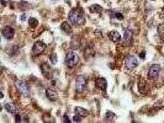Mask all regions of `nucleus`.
Instances as JSON below:
<instances>
[{
	"mask_svg": "<svg viewBox=\"0 0 164 123\" xmlns=\"http://www.w3.org/2000/svg\"><path fill=\"white\" fill-rule=\"evenodd\" d=\"M69 21L73 23V25H77V26H83L84 23H85V17H84V15L83 13H81L80 10H78V9H73V10H70V13H69Z\"/></svg>",
	"mask_w": 164,
	"mask_h": 123,
	"instance_id": "f257e3e1",
	"label": "nucleus"
},
{
	"mask_svg": "<svg viewBox=\"0 0 164 123\" xmlns=\"http://www.w3.org/2000/svg\"><path fill=\"white\" fill-rule=\"evenodd\" d=\"M79 63V57H78L77 53L74 52H68L67 57H65V64H67L69 68H74V66L78 65Z\"/></svg>",
	"mask_w": 164,
	"mask_h": 123,
	"instance_id": "f03ea898",
	"label": "nucleus"
},
{
	"mask_svg": "<svg viewBox=\"0 0 164 123\" xmlns=\"http://www.w3.org/2000/svg\"><path fill=\"white\" fill-rule=\"evenodd\" d=\"M125 66L128 69V70H133L136 66H137L138 64V61H137V58L133 57V55H127L126 58H125Z\"/></svg>",
	"mask_w": 164,
	"mask_h": 123,
	"instance_id": "7ed1b4c3",
	"label": "nucleus"
},
{
	"mask_svg": "<svg viewBox=\"0 0 164 123\" xmlns=\"http://www.w3.org/2000/svg\"><path fill=\"white\" fill-rule=\"evenodd\" d=\"M16 88H17L19 91H20L21 95H23V96H30V89H29V86H27V84L25 81L17 80L16 81Z\"/></svg>",
	"mask_w": 164,
	"mask_h": 123,
	"instance_id": "20e7f679",
	"label": "nucleus"
},
{
	"mask_svg": "<svg viewBox=\"0 0 164 123\" xmlns=\"http://www.w3.org/2000/svg\"><path fill=\"white\" fill-rule=\"evenodd\" d=\"M85 86H87V79H85L83 75H79V76L77 78V80H75V89H77V91H79V92L84 91Z\"/></svg>",
	"mask_w": 164,
	"mask_h": 123,
	"instance_id": "39448f33",
	"label": "nucleus"
},
{
	"mask_svg": "<svg viewBox=\"0 0 164 123\" xmlns=\"http://www.w3.org/2000/svg\"><path fill=\"white\" fill-rule=\"evenodd\" d=\"M46 49V45L42 41H37V42H35V45L32 47V53L33 55H38V54H41L43 51Z\"/></svg>",
	"mask_w": 164,
	"mask_h": 123,
	"instance_id": "423d86ee",
	"label": "nucleus"
},
{
	"mask_svg": "<svg viewBox=\"0 0 164 123\" xmlns=\"http://www.w3.org/2000/svg\"><path fill=\"white\" fill-rule=\"evenodd\" d=\"M1 33H3V36H4V37H5L6 39H11V38H14L15 30H14L11 26H5V27L3 29Z\"/></svg>",
	"mask_w": 164,
	"mask_h": 123,
	"instance_id": "0eeeda50",
	"label": "nucleus"
},
{
	"mask_svg": "<svg viewBox=\"0 0 164 123\" xmlns=\"http://www.w3.org/2000/svg\"><path fill=\"white\" fill-rule=\"evenodd\" d=\"M159 71H161V66H159L158 64H153L149 68V70H148V76H149L151 79H154L155 76H158Z\"/></svg>",
	"mask_w": 164,
	"mask_h": 123,
	"instance_id": "6e6552de",
	"label": "nucleus"
},
{
	"mask_svg": "<svg viewBox=\"0 0 164 123\" xmlns=\"http://www.w3.org/2000/svg\"><path fill=\"white\" fill-rule=\"evenodd\" d=\"M132 37H133V33H132L131 30H125V35H123V45L127 46L130 45L132 41Z\"/></svg>",
	"mask_w": 164,
	"mask_h": 123,
	"instance_id": "1a4fd4ad",
	"label": "nucleus"
},
{
	"mask_svg": "<svg viewBox=\"0 0 164 123\" xmlns=\"http://www.w3.org/2000/svg\"><path fill=\"white\" fill-rule=\"evenodd\" d=\"M109 38L115 43H119V42H121V39H122L121 35L117 32V31H111V32H109Z\"/></svg>",
	"mask_w": 164,
	"mask_h": 123,
	"instance_id": "9d476101",
	"label": "nucleus"
},
{
	"mask_svg": "<svg viewBox=\"0 0 164 123\" xmlns=\"http://www.w3.org/2000/svg\"><path fill=\"white\" fill-rule=\"evenodd\" d=\"M96 86H97V89L105 91V90H106V86H107L106 79H104V78H97V79H96Z\"/></svg>",
	"mask_w": 164,
	"mask_h": 123,
	"instance_id": "9b49d317",
	"label": "nucleus"
},
{
	"mask_svg": "<svg viewBox=\"0 0 164 123\" xmlns=\"http://www.w3.org/2000/svg\"><path fill=\"white\" fill-rule=\"evenodd\" d=\"M41 71H42V74H43L46 78H51V71H52V69H51V66L47 64V63H42Z\"/></svg>",
	"mask_w": 164,
	"mask_h": 123,
	"instance_id": "f8f14e48",
	"label": "nucleus"
},
{
	"mask_svg": "<svg viewBox=\"0 0 164 123\" xmlns=\"http://www.w3.org/2000/svg\"><path fill=\"white\" fill-rule=\"evenodd\" d=\"M70 47L73 49H78L80 47V38L78 36H73L72 37V41H70Z\"/></svg>",
	"mask_w": 164,
	"mask_h": 123,
	"instance_id": "ddd939ff",
	"label": "nucleus"
},
{
	"mask_svg": "<svg viewBox=\"0 0 164 123\" xmlns=\"http://www.w3.org/2000/svg\"><path fill=\"white\" fill-rule=\"evenodd\" d=\"M46 96L51 101H56L57 100V92L54 90H52V89H47L46 90Z\"/></svg>",
	"mask_w": 164,
	"mask_h": 123,
	"instance_id": "4468645a",
	"label": "nucleus"
},
{
	"mask_svg": "<svg viewBox=\"0 0 164 123\" xmlns=\"http://www.w3.org/2000/svg\"><path fill=\"white\" fill-rule=\"evenodd\" d=\"M74 112H75V114H78V116H80L81 118L88 117V111L81 108V107H75V108H74Z\"/></svg>",
	"mask_w": 164,
	"mask_h": 123,
	"instance_id": "2eb2a0df",
	"label": "nucleus"
},
{
	"mask_svg": "<svg viewBox=\"0 0 164 123\" xmlns=\"http://www.w3.org/2000/svg\"><path fill=\"white\" fill-rule=\"evenodd\" d=\"M4 108H5L9 113H16V107H15V105L13 104V102H6L5 105H4Z\"/></svg>",
	"mask_w": 164,
	"mask_h": 123,
	"instance_id": "dca6fc26",
	"label": "nucleus"
},
{
	"mask_svg": "<svg viewBox=\"0 0 164 123\" xmlns=\"http://www.w3.org/2000/svg\"><path fill=\"white\" fill-rule=\"evenodd\" d=\"M103 7H101L100 5H97V4H94V5H91L90 7H89V11L93 14H101L103 13Z\"/></svg>",
	"mask_w": 164,
	"mask_h": 123,
	"instance_id": "f3484780",
	"label": "nucleus"
},
{
	"mask_svg": "<svg viewBox=\"0 0 164 123\" xmlns=\"http://www.w3.org/2000/svg\"><path fill=\"white\" fill-rule=\"evenodd\" d=\"M61 29H62V31H63L64 33H68V35H69L70 32H72V27H70V25H69V22H68V21L62 22Z\"/></svg>",
	"mask_w": 164,
	"mask_h": 123,
	"instance_id": "a211bd4d",
	"label": "nucleus"
},
{
	"mask_svg": "<svg viewBox=\"0 0 164 123\" xmlns=\"http://www.w3.org/2000/svg\"><path fill=\"white\" fill-rule=\"evenodd\" d=\"M84 53H85V57H87V58L93 57V55H94V53H95V52H94V47H93L91 43L87 46V48H85V52Z\"/></svg>",
	"mask_w": 164,
	"mask_h": 123,
	"instance_id": "6ab92c4d",
	"label": "nucleus"
},
{
	"mask_svg": "<svg viewBox=\"0 0 164 123\" xmlns=\"http://www.w3.org/2000/svg\"><path fill=\"white\" fill-rule=\"evenodd\" d=\"M29 25H30V27H32V29H35V27H37V25H38V21L35 17H30V20H29Z\"/></svg>",
	"mask_w": 164,
	"mask_h": 123,
	"instance_id": "aec40b11",
	"label": "nucleus"
},
{
	"mask_svg": "<svg viewBox=\"0 0 164 123\" xmlns=\"http://www.w3.org/2000/svg\"><path fill=\"white\" fill-rule=\"evenodd\" d=\"M106 120L107 121H115L116 120V114L114 112H106Z\"/></svg>",
	"mask_w": 164,
	"mask_h": 123,
	"instance_id": "412c9836",
	"label": "nucleus"
},
{
	"mask_svg": "<svg viewBox=\"0 0 164 123\" xmlns=\"http://www.w3.org/2000/svg\"><path fill=\"white\" fill-rule=\"evenodd\" d=\"M138 86H139L138 90H139L142 94H146V92H147V89H144V86H146V84H144V80H141V84H139Z\"/></svg>",
	"mask_w": 164,
	"mask_h": 123,
	"instance_id": "4be33fe9",
	"label": "nucleus"
},
{
	"mask_svg": "<svg viewBox=\"0 0 164 123\" xmlns=\"http://www.w3.org/2000/svg\"><path fill=\"white\" fill-rule=\"evenodd\" d=\"M110 14H111V15H114L115 19L120 20V21H122V20H123V15L121 14V13H110Z\"/></svg>",
	"mask_w": 164,
	"mask_h": 123,
	"instance_id": "5701e85b",
	"label": "nucleus"
},
{
	"mask_svg": "<svg viewBox=\"0 0 164 123\" xmlns=\"http://www.w3.org/2000/svg\"><path fill=\"white\" fill-rule=\"evenodd\" d=\"M51 62H52V64H56V63H57V55H56V53H52V55H51Z\"/></svg>",
	"mask_w": 164,
	"mask_h": 123,
	"instance_id": "b1692460",
	"label": "nucleus"
},
{
	"mask_svg": "<svg viewBox=\"0 0 164 123\" xmlns=\"http://www.w3.org/2000/svg\"><path fill=\"white\" fill-rule=\"evenodd\" d=\"M158 32H159V35H164V25H161L158 27Z\"/></svg>",
	"mask_w": 164,
	"mask_h": 123,
	"instance_id": "393cba45",
	"label": "nucleus"
},
{
	"mask_svg": "<svg viewBox=\"0 0 164 123\" xmlns=\"http://www.w3.org/2000/svg\"><path fill=\"white\" fill-rule=\"evenodd\" d=\"M73 121H74V122H80V121H81V117H80V116H78V114H77V116H74Z\"/></svg>",
	"mask_w": 164,
	"mask_h": 123,
	"instance_id": "a878e982",
	"label": "nucleus"
},
{
	"mask_svg": "<svg viewBox=\"0 0 164 123\" xmlns=\"http://www.w3.org/2000/svg\"><path fill=\"white\" fill-rule=\"evenodd\" d=\"M63 120H64V122H65V123H69V122H70V120L68 118L67 114H64V116H63Z\"/></svg>",
	"mask_w": 164,
	"mask_h": 123,
	"instance_id": "bb28decb",
	"label": "nucleus"
},
{
	"mask_svg": "<svg viewBox=\"0 0 164 123\" xmlns=\"http://www.w3.org/2000/svg\"><path fill=\"white\" fill-rule=\"evenodd\" d=\"M21 121H23L21 118V116H20V114H16V122H21Z\"/></svg>",
	"mask_w": 164,
	"mask_h": 123,
	"instance_id": "cd10ccee",
	"label": "nucleus"
},
{
	"mask_svg": "<svg viewBox=\"0 0 164 123\" xmlns=\"http://www.w3.org/2000/svg\"><path fill=\"white\" fill-rule=\"evenodd\" d=\"M141 58H142V59H144V52H142V53H141Z\"/></svg>",
	"mask_w": 164,
	"mask_h": 123,
	"instance_id": "c85d7f7f",
	"label": "nucleus"
},
{
	"mask_svg": "<svg viewBox=\"0 0 164 123\" xmlns=\"http://www.w3.org/2000/svg\"><path fill=\"white\" fill-rule=\"evenodd\" d=\"M162 14L164 15V7H163V10H162Z\"/></svg>",
	"mask_w": 164,
	"mask_h": 123,
	"instance_id": "c756f323",
	"label": "nucleus"
},
{
	"mask_svg": "<svg viewBox=\"0 0 164 123\" xmlns=\"http://www.w3.org/2000/svg\"><path fill=\"white\" fill-rule=\"evenodd\" d=\"M51 1H57V0H51Z\"/></svg>",
	"mask_w": 164,
	"mask_h": 123,
	"instance_id": "7c9ffc66",
	"label": "nucleus"
},
{
	"mask_svg": "<svg viewBox=\"0 0 164 123\" xmlns=\"http://www.w3.org/2000/svg\"><path fill=\"white\" fill-rule=\"evenodd\" d=\"M152 1H153V0H152Z\"/></svg>",
	"mask_w": 164,
	"mask_h": 123,
	"instance_id": "2f4dec72",
	"label": "nucleus"
}]
</instances>
